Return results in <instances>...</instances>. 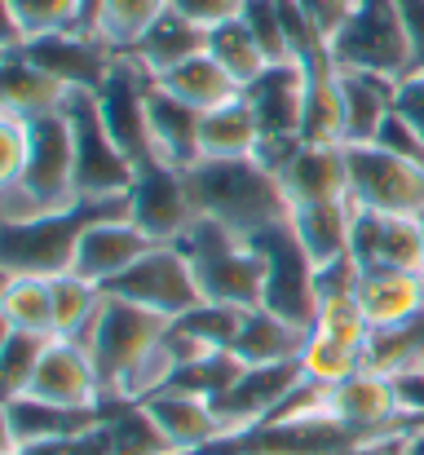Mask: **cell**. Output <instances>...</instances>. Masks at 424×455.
I'll return each mask as SVG.
<instances>
[{
  "label": "cell",
  "mask_w": 424,
  "mask_h": 455,
  "mask_svg": "<svg viewBox=\"0 0 424 455\" xmlns=\"http://www.w3.org/2000/svg\"><path fill=\"white\" fill-rule=\"evenodd\" d=\"M186 186H190L199 221L226 226L244 239H257L261 230L283 226L292 217L279 172H270L257 155H248V159H199L186 172Z\"/></svg>",
  "instance_id": "obj_1"
},
{
  "label": "cell",
  "mask_w": 424,
  "mask_h": 455,
  "mask_svg": "<svg viewBox=\"0 0 424 455\" xmlns=\"http://www.w3.org/2000/svg\"><path fill=\"white\" fill-rule=\"evenodd\" d=\"M80 168H76V129L67 111L31 120V155L18 181L0 186V226L40 221L53 212L80 208Z\"/></svg>",
  "instance_id": "obj_2"
},
{
  "label": "cell",
  "mask_w": 424,
  "mask_h": 455,
  "mask_svg": "<svg viewBox=\"0 0 424 455\" xmlns=\"http://www.w3.org/2000/svg\"><path fill=\"white\" fill-rule=\"evenodd\" d=\"M181 248L195 261L204 301L239 305V309H257L266 301V257H261L257 239H244L212 221H195V230L181 239Z\"/></svg>",
  "instance_id": "obj_3"
},
{
  "label": "cell",
  "mask_w": 424,
  "mask_h": 455,
  "mask_svg": "<svg viewBox=\"0 0 424 455\" xmlns=\"http://www.w3.org/2000/svg\"><path fill=\"white\" fill-rule=\"evenodd\" d=\"M111 208H124V199L120 204H80L71 212L4 226L0 230V275H40V279L71 275L84 230L93 226V217H102Z\"/></svg>",
  "instance_id": "obj_4"
},
{
  "label": "cell",
  "mask_w": 424,
  "mask_h": 455,
  "mask_svg": "<svg viewBox=\"0 0 424 455\" xmlns=\"http://www.w3.org/2000/svg\"><path fill=\"white\" fill-rule=\"evenodd\" d=\"M67 120L76 129V168H80V199L84 204H120L133 181H138V164L133 155L120 147V138L111 133L98 93H71L67 98Z\"/></svg>",
  "instance_id": "obj_5"
},
{
  "label": "cell",
  "mask_w": 424,
  "mask_h": 455,
  "mask_svg": "<svg viewBox=\"0 0 424 455\" xmlns=\"http://www.w3.org/2000/svg\"><path fill=\"white\" fill-rule=\"evenodd\" d=\"M327 53L336 67L385 71L398 80L416 67V49H412L398 0H363V9L327 40Z\"/></svg>",
  "instance_id": "obj_6"
},
{
  "label": "cell",
  "mask_w": 424,
  "mask_h": 455,
  "mask_svg": "<svg viewBox=\"0 0 424 455\" xmlns=\"http://www.w3.org/2000/svg\"><path fill=\"white\" fill-rule=\"evenodd\" d=\"M168 323H172V318H164V314H155V309H146V305H133V301H124V297H111V292H107V305H102L93 331L84 336V349H89L93 363H98L107 403H116V389H120V380L129 376V367L164 340Z\"/></svg>",
  "instance_id": "obj_7"
},
{
  "label": "cell",
  "mask_w": 424,
  "mask_h": 455,
  "mask_svg": "<svg viewBox=\"0 0 424 455\" xmlns=\"http://www.w3.org/2000/svg\"><path fill=\"white\" fill-rule=\"evenodd\" d=\"M349 155V199L363 212L420 217L424 212V168L412 159L380 151L376 142L345 147Z\"/></svg>",
  "instance_id": "obj_8"
},
{
  "label": "cell",
  "mask_w": 424,
  "mask_h": 455,
  "mask_svg": "<svg viewBox=\"0 0 424 455\" xmlns=\"http://www.w3.org/2000/svg\"><path fill=\"white\" fill-rule=\"evenodd\" d=\"M257 248L266 257V301L261 305L314 331V323H318V270H314L309 252L300 248V239L292 235V221L261 230Z\"/></svg>",
  "instance_id": "obj_9"
},
{
  "label": "cell",
  "mask_w": 424,
  "mask_h": 455,
  "mask_svg": "<svg viewBox=\"0 0 424 455\" xmlns=\"http://www.w3.org/2000/svg\"><path fill=\"white\" fill-rule=\"evenodd\" d=\"M107 292L124 297L133 305H146V309H155L164 318H181L186 309H195L204 301V288L195 279V261H190V252L181 243H155L138 266L124 279H116Z\"/></svg>",
  "instance_id": "obj_10"
},
{
  "label": "cell",
  "mask_w": 424,
  "mask_h": 455,
  "mask_svg": "<svg viewBox=\"0 0 424 455\" xmlns=\"http://www.w3.org/2000/svg\"><path fill=\"white\" fill-rule=\"evenodd\" d=\"M305 385V367L300 363H275V367H248L212 407L226 425V443H239L257 429H266L279 407Z\"/></svg>",
  "instance_id": "obj_11"
},
{
  "label": "cell",
  "mask_w": 424,
  "mask_h": 455,
  "mask_svg": "<svg viewBox=\"0 0 424 455\" xmlns=\"http://www.w3.org/2000/svg\"><path fill=\"white\" fill-rule=\"evenodd\" d=\"M150 248H155V239L129 217V199H124V208H111V212L93 217V226L84 230V239L76 248L71 275H80V279H89L98 288H111L116 279H124L138 266Z\"/></svg>",
  "instance_id": "obj_12"
},
{
  "label": "cell",
  "mask_w": 424,
  "mask_h": 455,
  "mask_svg": "<svg viewBox=\"0 0 424 455\" xmlns=\"http://www.w3.org/2000/svg\"><path fill=\"white\" fill-rule=\"evenodd\" d=\"M13 53H27L36 67H44L71 93H102L111 84V76L120 71V53L89 31L40 36V40H27L22 49H13Z\"/></svg>",
  "instance_id": "obj_13"
},
{
  "label": "cell",
  "mask_w": 424,
  "mask_h": 455,
  "mask_svg": "<svg viewBox=\"0 0 424 455\" xmlns=\"http://www.w3.org/2000/svg\"><path fill=\"white\" fill-rule=\"evenodd\" d=\"M124 199H129V217L155 243H181L195 230V221H199L190 186H186V172L164 168V164H146Z\"/></svg>",
  "instance_id": "obj_14"
},
{
  "label": "cell",
  "mask_w": 424,
  "mask_h": 455,
  "mask_svg": "<svg viewBox=\"0 0 424 455\" xmlns=\"http://www.w3.org/2000/svg\"><path fill=\"white\" fill-rule=\"evenodd\" d=\"M27 394L44 398V403H58V407H76V411H102L107 407V389H102L93 354L80 340H67V336L49 340Z\"/></svg>",
  "instance_id": "obj_15"
},
{
  "label": "cell",
  "mask_w": 424,
  "mask_h": 455,
  "mask_svg": "<svg viewBox=\"0 0 424 455\" xmlns=\"http://www.w3.org/2000/svg\"><path fill=\"white\" fill-rule=\"evenodd\" d=\"M141 407L155 420V429L168 438L172 455H204V451L226 447V425H221L212 398H204V394L168 385L164 394L146 398Z\"/></svg>",
  "instance_id": "obj_16"
},
{
  "label": "cell",
  "mask_w": 424,
  "mask_h": 455,
  "mask_svg": "<svg viewBox=\"0 0 424 455\" xmlns=\"http://www.w3.org/2000/svg\"><path fill=\"white\" fill-rule=\"evenodd\" d=\"M358 270H412L424 275V230L420 217H389V212H363L354 217V252Z\"/></svg>",
  "instance_id": "obj_17"
},
{
  "label": "cell",
  "mask_w": 424,
  "mask_h": 455,
  "mask_svg": "<svg viewBox=\"0 0 424 455\" xmlns=\"http://www.w3.org/2000/svg\"><path fill=\"white\" fill-rule=\"evenodd\" d=\"M107 425V407L102 411H76V407H58L31 394L4 398V447L13 451H31L44 443H67L80 434H93Z\"/></svg>",
  "instance_id": "obj_18"
},
{
  "label": "cell",
  "mask_w": 424,
  "mask_h": 455,
  "mask_svg": "<svg viewBox=\"0 0 424 455\" xmlns=\"http://www.w3.org/2000/svg\"><path fill=\"white\" fill-rule=\"evenodd\" d=\"M332 416L358 434H407L412 429L403 416L398 380L376 376V371H358V376L340 380L332 389Z\"/></svg>",
  "instance_id": "obj_19"
},
{
  "label": "cell",
  "mask_w": 424,
  "mask_h": 455,
  "mask_svg": "<svg viewBox=\"0 0 424 455\" xmlns=\"http://www.w3.org/2000/svg\"><path fill=\"white\" fill-rule=\"evenodd\" d=\"M305 89H309L305 62H275L261 80H252L244 89V102L252 107V116L261 124V138H300Z\"/></svg>",
  "instance_id": "obj_20"
},
{
  "label": "cell",
  "mask_w": 424,
  "mask_h": 455,
  "mask_svg": "<svg viewBox=\"0 0 424 455\" xmlns=\"http://www.w3.org/2000/svg\"><path fill=\"white\" fill-rule=\"evenodd\" d=\"M199 120L204 111L177 102L172 93L155 89L146 93V142H150V159L177 172H190L204 155H199Z\"/></svg>",
  "instance_id": "obj_21"
},
{
  "label": "cell",
  "mask_w": 424,
  "mask_h": 455,
  "mask_svg": "<svg viewBox=\"0 0 424 455\" xmlns=\"http://www.w3.org/2000/svg\"><path fill=\"white\" fill-rule=\"evenodd\" d=\"M279 181L292 208L349 199V155H345V147H309L305 142L279 172Z\"/></svg>",
  "instance_id": "obj_22"
},
{
  "label": "cell",
  "mask_w": 424,
  "mask_h": 455,
  "mask_svg": "<svg viewBox=\"0 0 424 455\" xmlns=\"http://www.w3.org/2000/svg\"><path fill=\"white\" fill-rule=\"evenodd\" d=\"M354 217H358L354 199H336V204H300L292 208L287 221L300 248L309 252L314 270H327L354 252Z\"/></svg>",
  "instance_id": "obj_23"
},
{
  "label": "cell",
  "mask_w": 424,
  "mask_h": 455,
  "mask_svg": "<svg viewBox=\"0 0 424 455\" xmlns=\"http://www.w3.org/2000/svg\"><path fill=\"white\" fill-rule=\"evenodd\" d=\"M340 98H345V147L376 142V129L398 107V76L340 67Z\"/></svg>",
  "instance_id": "obj_24"
},
{
  "label": "cell",
  "mask_w": 424,
  "mask_h": 455,
  "mask_svg": "<svg viewBox=\"0 0 424 455\" xmlns=\"http://www.w3.org/2000/svg\"><path fill=\"white\" fill-rule=\"evenodd\" d=\"M305 345H309V327L257 305V309L244 314V327H239L230 354L244 367H275V363H300Z\"/></svg>",
  "instance_id": "obj_25"
},
{
  "label": "cell",
  "mask_w": 424,
  "mask_h": 455,
  "mask_svg": "<svg viewBox=\"0 0 424 455\" xmlns=\"http://www.w3.org/2000/svg\"><path fill=\"white\" fill-rule=\"evenodd\" d=\"M309 89H305V124L300 138L309 147H345V98H340V67L327 49L305 58Z\"/></svg>",
  "instance_id": "obj_26"
},
{
  "label": "cell",
  "mask_w": 424,
  "mask_h": 455,
  "mask_svg": "<svg viewBox=\"0 0 424 455\" xmlns=\"http://www.w3.org/2000/svg\"><path fill=\"white\" fill-rule=\"evenodd\" d=\"M71 89L62 80H53L44 67H36L27 53H4V71H0V111L40 120V116H58L67 107Z\"/></svg>",
  "instance_id": "obj_27"
},
{
  "label": "cell",
  "mask_w": 424,
  "mask_h": 455,
  "mask_svg": "<svg viewBox=\"0 0 424 455\" xmlns=\"http://www.w3.org/2000/svg\"><path fill=\"white\" fill-rule=\"evenodd\" d=\"M358 301L363 314L376 327H398L424 314V275L412 270H367L358 279Z\"/></svg>",
  "instance_id": "obj_28"
},
{
  "label": "cell",
  "mask_w": 424,
  "mask_h": 455,
  "mask_svg": "<svg viewBox=\"0 0 424 455\" xmlns=\"http://www.w3.org/2000/svg\"><path fill=\"white\" fill-rule=\"evenodd\" d=\"M164 13H168V0H84L80 31L98 36L116 53H129Z\"/></svg>",
  "instance_id": "obj_29"
},
{
  "label": "cell",
  "mask_w": 424,
  "mask_h": 455,
  "mask_svg": "<svg viewBox=\"0 0 424 455\" xmlns=\"http://www.w3.org/2000/svg\"><path fill=\"white\" fill-rule=\"evenodd\" d=\"M199 53H208V31L195 27V22H186V18L172 13V9L141 36L138 49H129V58L138 62L150 80L168 76L172 67H181V62H190V58H199Z\"/></svg>",
  "instance_id": "obj_30"
},
{
  "label": "cell",
  "mask_w": 424,
  "mask_h": 455,
  "mask_svg": "<svg viewBox=\"0 0 424 455\" xmlns=\"http://www.w3.org/2000/svg\"><path fill=\"white\" fill-rule=\"evenodd\" d=\"M155 89L172 93L177 102H186V107H195V111H217V107L244 98V89L235 84V76H230L212 53H199V58L172 67L168 76L155 80Z\"/></svg>",
  "instance_id": "obj_31"
},
{
  "label": "cell",
  "mask_w": 424,
  "mask_h": 455,
  "mask_svg": "<svg viewBox=\"0 0 424 455\" xmlns=\"http://www.w3.org/2000/svg\"><path fill=\"white\" fill-rule=\"evenodd\" d=\"M257 147H261V124L244 98H235L217 111H204V120H199V155L204 159H248V155H257Z\"/></svg>",
  "instance_id": "obj_32"
},
{
  "label": "cell",
  "mask_w": 424,
  "mask_h": 455,
  "mask_svg": "<svg viewBox=\"0 0 424 455\" xmlns=\"http://www.w3.org/2000/svg\"><path fill=\"white\" fill-rule=\"evenodd\" d=\"M80 18L84 0H4V53L40 36L80 31Z\"/></svg>",
  "instance_id": "obj_33"
},
{
  "label": "cell",
  "mask_w": 424,
  "mask_h": 455,
  "mask_svg": "<svg viewBox=\"0 0 424 455\" xmlns=\"http://www.w3.org/2000/svg\"><path fill=\"white\" fill-rule=\"evenodd\" d=\"M424 367V314L412 323H398V327H376L363 345V371H376V376H407V371H420Z\"/></svg>",
  "instance_id": "obj_34"
},
{
  "label": "cell",
  "mask_w": 424,
  "mask_h": 455,
  "mask_svg": "<svg viewBox=\"0 0 424 455\" xmlns=\"http://www.w3.org/2000/svg\"><path fill=\"white\" fill-rule=\"evenodd\" d=\"M0 323L18 327V331L53 336V279L0 275Z\"/></svg>",
  "instance_id": "obj_35"
},
{
  "label": "cell",
  "mask_w": 424,
  "mask_h": 455,
  "mask_svg": "<svg viewBox=\"0 0 424 455\" xmlns=\"http://www.w3.org/2000/svg\"><path fill=\"white\" fill-rule=\"evenodd\" d=\"M107 305V288L80 279V275H58L53 279V336H67V340H80L93 331L98 314Z\"/></svg>",
  "instance_id": "obj_36"
},
{
  "label": "cell",
  "mask_w": 424,
  "mask_h": 455,
  "mask_svg": "<svg viewBox=\"0 0 424 455\" xmlns=\"http://www.w3.org/2000/svg\"><path fill=\"white\" fill-rule=\"evenodd\" d=\"M208 53L235 76V84L239 89H248L252 80H261L275 62L266 58V49L257 44V36L248 31V22L239 18V22H226V27H217L212 36H208Z\"/></svg>",
  "instance_id": "obj_37"
},
{
  "label": "cell",
  "mask_w": 424,
  "mask_h": 455,
  "mask_svg": "<svg viewBox=\"0 0 424 455\" xmlns=\"http://www.w3.org/2000/svg\"><path fill=\"white\" fill-rule=\"evenodd\" d=\"M300 367H305V380H309V385L336 389L340 380H349V376L363 371V349H358V345H345V340H336V336L309 331V345H305V354H300Z\"/></svg>",
  "instance_id": "obj_38"
},
{
  "label": "cell",
  "mask_w": 424,
  "mask_h": 455,
  "mask_svg": "<svg viewBox=\"0 0 424 455\" xmlns=\"http://www.w3.org/2000/svg\"><path fill=\"white\" fill-rule=\"evenodd\" d=\"M53 336L44 331H18V327H4V345H0V385H4V398H18L31 389V376L44 358Z\"/></svg>",
  "instance_id": "obj_39"
},
{
  "label": "cell",
  "mask_w": 424,
  "mask_h": 455,
  "mask_svg": "<svg viewBox=\"0 0 424 455\" xmlns=\"http://www.w3.org/2000/svg\"><path fill=\"white\" fill-rule=\"evenodd\" d=\"M244 314L248 309H239V305H221V301H199L195 309H186L181 318H172L181 331H190L204 349H230L235 345V336H239V327H244Z\"/></svg>",
  "instance_id": "obj_40"
},
{
  "label": "cell",
  "mask_w": 424,
  "mask_h": 455,
  "mask_svg": "<svg viewBox=\"0 0 424 455\" xmlns=\"http://www.w3.org/2000/svg\"><path fill=\"white\" fill-rule=\"evenodd\" d=\"M244 371H248V367H244L230 349H217V354H208V358H199V363L181 367L172 385H177V389H190V394H204V398H212V403H217V398H221L239 376H244Z\"/></svg>",
  "instance_id": "obj_41"
},
{
  "label": "cell",
  "mask_w": 424,
  "mask_h": 455,
  "mask_svg": "<svg viewBox=\"0 0 424 455\" xmlns=\"http://www.w3.org/2000/svg\"><path fill=\"white\" fill-rule=\"evenodd\" d=\"M244 22H248V31L257 36V44L266 49V58H270V62H305V58L296 53L292 36H287V22H283V4L279 0H248Z\"/></svg>",
  "instance_id": "obj_42"
},
{
  "label": "cell",
  "mask_w": 424,
  "mask_h": 455,
  "mask_svg": "<svg viewBox=\"0 0 424 455\" xmlns=\"http://www.w3.org/2000/svg\"><path fill=\"white\" fill-rule=\"evenodd\" d=\"M314 331H323V336H336V340H345V345H367V336H372V323H367V314H363V301H358V292H345V297H323L318 301V323H314Z\"/></svg>",
  "instance_id": "obj_43"
},
{
  "label": "cell",
  "mask_w": 424,
  "mask_h": 455,
  "mask_svg": "<svg viewBox=\"0 0 424 455\" xmlns=\"http://www.w3.org/2000/svg\"><path fill=\"white\" fill-rule=\"evenodd\" d=\"M27 155H31V120L13 116V111H0V186L22 177Z\"/></svg>",
  "instance_id": "obj_44"
},
{
  "label": "cell",
  "mask_w": 424,
  "mask_h": 455,
  "mask_svg": "<svg viewBox=\"0 0 424 455\" xmlns=\"http://www.w3.org/2000/svg\"><path fill=\"white\" fill-rule=\"evenodd\" d=\"M376 147L389 151V155H398V159H412V164L424 168V133L403 116V111H389V116H385V124L376 129Z\"/></svg>",
  "instance_id": "obj_45"
},
{
  "label": "cell",
  "mask_w": 424,
  "mask_h": 455,
  "mask_svg": "<svg viewBox=\"0 0 424 455\" xmlns=\"http://www.w3.org/2000/svg\"><path fill=\"white\" fill-rule=\"evenodd\" d=\"M168 9L181 13L186 22H195V27H204V31L212 36L217 27L239 22L244 9H248V0H168Z\"/></svg>",
  "instance_id": "obj_46"
},
{
  "label": "cell",
  "mask_w": 424,
  "mask_h": 455,
  "mask_svg": "<svg viewBox=\"0 0 424 455\" xmlns=\"http://www.w3.org/2000/svg\"><path fill=\"white\" fill-rule=\"evenodd\" d=\"M300 9L309 13V22H314V31L323 36V44L363 9V0H300Z\"/></svg>",
  "instance_id": "obj_47"
},
{
  "label": "cell",
  "mask_w": 424,
  "mask_h": 455,
  "mask_svg": "<svg viewBox=\"0 0 424 455\" xmlns=\"http://www.w3.org/2000/svg\"><path fill=\"white\" fill-rule=\"evenodd\" d=\"M394 111H403L424 133V67H412V71L398 80V107H394Z\"/></svg>",
  "instance_id": "obj_48"
},
{
  "label": "cell",
  "mask_w": 424,
  "mask_h": 455,
  "mask_svg": "<svg viewBox=\"0 0 424 455\" xmlns=\"http://www.w3.org/2000/svg\"><path fill=\"white\" fill-rule=\"evenodd\" d=\"M398 9H403V22L416 49V67H424V0H398Z\"/></svg>",
  "instance_id": "obj_49"
},
{
  "label": "cell",
  "mask_w": 424,
  "mask_h": 455,
  "mask_svg": "<svg viewBox=\"0 0 424 455\" xmlns=\"http://www.w3.org/2000/svg\"><path fill=\"white\" fill-rule=\"evenodd\" d=\"M345 455H403V434H367Z\"/></svg>",
  "instance_id": "obj_50"
},
{
  "label": "cell",
  "mask_w": 424,
  "mask_h": 455,
  "mask_svg": "<svg viewBox=\"0 0 424 455\" xmlns=\"http://www.w3.org/2000/svg\"><path fill=\"white\" fill-rule=\"evenodd\" d=\"M403 455H424V425H412L403 434Z\"/></svg>",
  "instance_id": "obj_51"
},
{
  "label": "cell",
  "mask_w": 424,
  "mask_h": 455,
  "mask_svg": "<svg viewBox=\"0 0 424 455\" xmlns=\"http://www.w3.org/2000/svg\"><path fill=\"white\" fill-rule=\"evenodd\" d=\"M4 455H27V451H13V447H4Z\"/></svg>",
  "instance_id": "obj_52"
},
{
  "label": "cell",
  "mask_w": 424,
  "mask_h": 455,
  "mask_svg": "<svg viewBox=\"0 0 424 455\" xmlns=\"http://www.w3.org/2000/svg\"><path fill=\"white\" fill-rule=\"evenodd\" d=\"M420 230H424V212H420Z\"/></svg>",
  "instance_id": "obj_53"
},
{
  "label": "cell",
  "mask_w": 424,
  "mask_h": 455,
  "mask_svg": "<svg viewBox=\"0 0 424 455\" xmlns=\"http://www.w3.org/2000/svg\"><path fill=\"white\" fill-rule=\"evenodd\" d=\"M420 371H424V367H420Z\"/></svg>",
  "instance_id": "obj_54"
}]
</instances>
